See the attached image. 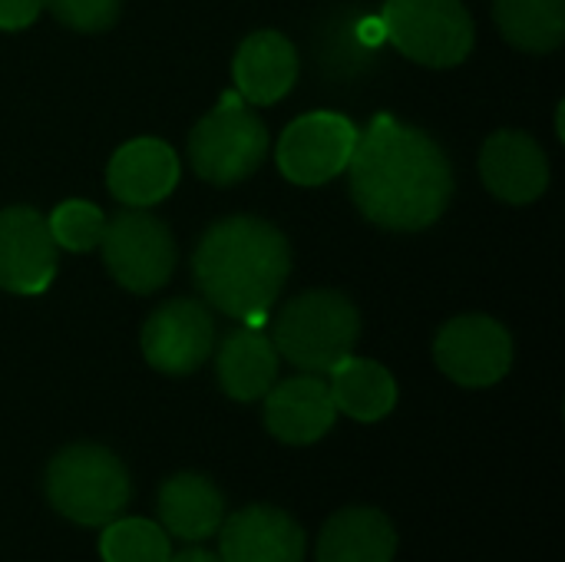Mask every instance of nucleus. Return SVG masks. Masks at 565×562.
Here are the masks:
<instances>
[{
  "mask_svg": "<svg viewBox=\"0 0 565 562\" xmlns=\"http://www.w3.org/2000/svg\"><path fill=\"white\" fill-rule=\"evenodd\" d=\"M358 142V126L331 109H315L298 116L278 139L275 159L288 182L324 185L341 176L351 162Z\"/></svg>",
  "mask_w": 565,
  "mask_h": 562,
  "instance_id": "obj_8",
  "label": "nucleus"
},
{
  "mask_svg": "<svg viewBox=\"0 0 565 562\" xmlns=\"http://www.w3.org/2000/svg\"><path fill=\"white\" fill-rule=\"evenodd\" d=\"M43 487L50 507L79 527L113 523L132 494L122 460L99 444L63 447L50 460Z\"/></svg>",
  "mask_w": 565,
  "mask_h": 562,
  "instance_id": "obj_4",
  "label": "nucleus"
},
{
  "mask_svg": "<svg viewBox=\"0 0 565 562\" xmlns=\"http://www.w3.org/2000/svg\"><path fill=\"white\" fill-rule=\"evenodd\" d=\"M46 229L56 242V248L66 252H89L99 245L103 229H106V215L99 212V205L83 202V199H70L60 202L53 209V215L46 219Z\"/></svg>",
  "mask_w": 565,
  "mask_h": 562,
  "instance_id": "obj_23",
  "label": "nucleus"
},
{
  "mask_svg": "<svg viewBox=\"0 0 565 562\" xmlns=\"http://www.w3.org/2000/svg\"><path fill=\"white\" fill-rule=\"evenodd\" d=\"M43 10L40 0H0V30H23Z\"/></svg>",
  "mask_w": 565,
  "mask_h": 562,
  "instance_id": "obj_25",
  "label": "nucleus"
},
{
  "mask_svg": "<svg viewBox=\"0 0 565 562\" xmlns=\"http://www.w3.org/2000/svg\"><path fill=\"white\" fill-rule=\"evenodd\" d=\"M63 26L76 33H99L109 30L119 17L122 0H40Z\"/></svg>",
  "mask_w": 565,
  "mask_h": 562,
  "instance_id": "obj_24",
  "label": "nucleus"
},
{
  "mask_svg": "<svg viewBox=\"0 0 565 562\" xmlns=\"http://www.w3.org/2000/svg\"><path fill=\"white\" fill-rule=\"evenodd\" d=\"M480 176L487 189L513 205L536 202L550 185L543 146L523 129H500L480 149Z\"/></svg>",
  "mask_w": 565,
  "mask_h": 562,
  "instance_id": "obj_13",
  "label": "nucleus"
},
{
  "mask_svg": "<svg viewBox=\"0 0 565 562\" xmlns=\"http://www.w3.org/2000/svg\"><path fill=\"white\" fill-rule=\"evenodd\" d=\"M169 562H222V556L205 553V550H185V553H179V556H169Z\"/></svg>",
  "mask_w": 565,
  "mask_h": 562,
  "instance_id": "obj_26",
  "label": "nucleus"
},
{
  "mask_svg": "<svg viewBox=\"0 0 565 562\" xmlns=\"http://www.w3.org/2000/svg\"><path fill=\"white\" fill-rule=\"evenodd\" d=\"M500 33L526 53H553L565 40V0H493Z\"/></svg>",
  "mask_w": 565,
  "mask_h": 562,
  "instance_id": "obj_21",
  "label": "nucleus"
},
{
  "mask_svg": "<svg viewBox=\"0 0 565 562\" xmlns=\"http://www.w3.org/2000/svg\"><path fill=\"white\" fill-rule=\"evenodd\" d=\"M291 275L288 238L258 215H232L205 229L192 278L202 298L245 328H265Z\"/></svg>",
  "mask_w": 565,
  "mask_h": 562,
  "instance_id": "obj_2",
  "label": "nucleus"
},
{
  "mask_svg": "<svg viewBox=\"0 0 565 562\" xmlns=\"http://www.w3.org/2000/svg\"><path fill=\"white\" fill-rule=\"evenodd\" d=\"M298 50L295 43L278 30H258L242 40L232 76L235 89L245 103L271 106L278 103L298 79Z\"/></svg>",
  "mask_w": 565,
  "mask_h": 562,
  "instance_id": "obj_16",
  "label": "nucleus"
},
{
  "mask_svg": "<svg viewBox=\"0 0 565 562\" xmlns=\"http://www.w3.org/2000/svg\"><path fill=\"white\" fill-rule=\"evenodd\" d=\"M384 36L414 63L447 70L473 50V17L460 0H387Z\"/></svg>",
  "mask_w": 565,
  "mask_h": 562,
  "instance_id": "obj_6",
  "label": "nucleus"
},
{
  "mask_svg": "<svg viewBox=\"0 0 565 562\" xmlns=\"http://www.w3.org/2000/svg\"><path fill=\"white\" fill-rule=\"evenodd\" d=\"M222 562H301L305 560V530L298 520L278 507L255 503L218 527Z\"/></svg>",
  "mask_w": 565,
  "mask_h": 562,
  "instance_id": "obj_12",
  "label": "nucleus"
},
{
  "mask_svg": "<svg viewBox=\"0 0 565 562\" xmlns=\"http://www.w3.org/2000/svg\"><path fill=\"white\" fill-rule=\"evenodd\" d=\"M179 182V159L169 142L139 136L119 146L106 169V185L113 199L129 209H146L162 202Z\"/></svg>",
  "mask_w": 565,
  "mask_h": 562,
  "instance_id": "obj_14",
  "label": "nucleus"
},
{
  "mask_svg": "<svg viewBox=\"0 0 565 562\" xmlns=\"http://www.w3.org/2000/svg\"><path fill=\"white\" fill-rule=\"evenodd\" d=\"M268 126L235 93L202 116L189 136V162L199 179L212 185H235L248 179L268 156Z\"/></svg>",
  "mask_w": 565,
  "mask_h": 562,
  "instance_id": "obj_5",
  "label": "nucleus"
},
{
  "mask_svg": "<svg viewBox=\"0 0 565 562\" xmlns=\"http://www.w3.org/2000/svg\"><path fill=\"white\" fill-rule=\"evenodd\" d=\"M218 384L232 401H258L278 381V351L262 328H238L222 338L215 358Z\"/></svg>",
  "mask_w": 565,
  "mask_h": 562,
  "instance_id": "obj_17",
  "label": "nucleus"
},
{
  "mask_svg": "<svg viewBox=\"0 0 565 562\" xmlns=\"http://www.w3.org/2000/svg\"><path fill=\"white\" fill-rule=\"evenodd\" d=\"M434 361L460 388H490L513 368V338L490 315H460L440 328Z\"/></svg>",
  "mask_w": 565,
  "mask_h": 562,
  "instance_id": "obj_9",
  "label": "nucleus"
},
{
  "mask_svg": "<svg viewBox=\"0 0 565 562\" xmlns=\"http://www.w3.org/2000/svg\"><path fill=\"white\" fill-rule=\"evenodd\" d=\"M397 553L394 523L371 507L334 513L318 537V562H391Z\"/></svg>",
  "mask_w": 565,
  "mask_h": 562,
  "instance_id": "obj_18",
  "label": "nucleus"
},
{
  "mask_svg": "<svg viewBox=\"0 0 565 562\" xmlns=\"http://www.w3.org/2000/svg\"><path fill=\"white\" fill-rule=\"evenodd\" d=\"M361 315L354 301L331 288H315L291 298L275 318V351L308 374H328L354 354Z\"/></svg>",
  "mask_w": 565,
  "mask_h": 562,
  "instance_id": "obj_3",
  "label": "nucleus"
},
{
  "mask_svg": "<svg viewBox=\"0 0 565 562\" xmlns=\"http://www.w3.org/2000/svg\"><path fill=\"white\" fill-rule=\"evenodd\" d=\"M56 275V242L46 219L30 205L0 212V288L10 295H43Z\"/></svg>",
  "mask_w": 565,
  "mask_h": 562,
  "instance_id": "obj_11",
  "label": "nucleus"
},
{
  "mask_svg": "<svg viewBox=\"0 0 565 562\" xmlns=\"http://www.w3.org/2000/svg\"><path fill=\"white\" fill-rule=\"evenodd\" d=\"M334 401L321 378L301 374L281 384H271L265 394V427L271 437L291 447H308L334 427Z\"/></svg>",
  "mask_w": 565,
  "mask_h": 562,
  "instance_id": "obj_15",
  "label": "nucleus"
},
{
  "mask_svg": "<svg viewBox=\"0 0 565 562\" xmlns=\"http://www.w3.org/2000/svg\"><path fill=\"white\" fill-rule=\"evenodd\" d=\"M139 341L146 361L156 371L182 378L209 361L215 348V321L202 301L175 298L149 315Z\"/></svg>",
  "mask_w": 565,
  "mask_h": 562,
  "instance_id": "obj_10",
  "label": "nucleus"
},
{
  "mask_svg": "<svg viewBox=\"0 0 565 562\" xmlns=\"http://www.w3.org/2000/svg\"><path fill=\"white\" fill-rule=\"evenodd\" d=\"M348 185L367 222L391 232H420L447 212L454 166L430 132L394 116H374L358 132Z\"/></svg>",
  "mask_w": 565,
  "mask_h": 562,
  "instance_id": "obj_1",
  "label": "nucleus"
},
{
  "mask_svg": "<svg viewBox=\"0 0 565 562\" xmlns=\"http://www.w3.org/2000/svg\"><path fill=\"white\" fill-rule=\"evenodd\" d=\"M159 520L166 533L199 543L218 533L225 520V500L209 477L175 474L159 487Z\"/></svg>",
  "mask_w": 565,
  "mask_h": 562,
  "instance_id": "obj_19",
  "label": "nucleus"
},
{
  "mask_svg": "<svg viewBox=\"0 0 565 562\" xmlns=\"http://www.w3.org/2000/svg\"><path fill=\"white\" fill-rule=\"evenodd\" d=\"M109 275L132 295L159 291L175 268V242L162 219L146 209H126L113 215L99 238Z\"/></svg>",
  "mask_w": 565,
  "mask_h": 562,
  "instance_id": "obj_7",
  "label": "nucleus"
},
{
  "mask_svg": "<svg viewBox=\"0 0 565 562\" xmlns=\"http://www.w3.org/2000/svg\"><path fill=\"white\" fill-rule=\"evenodd\" d=\"M103 562H169V533L142 517H126L113 520L103 530L99 540Z\"/></svg>",
  "mask_w": 565,
  "mask_h": 562,
  "instance_id": "obj_22",
  "label": "nucleus"
},
{
  "mask_svg": "<svg viewBox=\"0 0 565 562\" xmlns=\"http://www.w3.org/2000/svg\"><path fill=\"white\" fill-rule=\"evenodd\" d=\"M328 374H331L328 391H331L334 411L348 414L361 424L384 421L397 404V384H394L391 371L377 361L348 354Z\"/></svg>",
  "mask_w": 565,
  "mask_h": 562,
  "instance_id": "obj_20",
  "label": "nucleus"
}]
</instances>
